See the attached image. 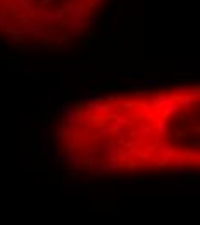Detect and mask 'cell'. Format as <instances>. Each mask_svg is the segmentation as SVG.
<instances>
[{"mask_svg": "<svg viewBox=\"0 0 200 225\" xmlns=\"http://www.w3.org/2000/svg\"><path fill=\"white\" fill-rule=\"evenodd\" d=\"M16 2H19V5H17V10H33V7H31V0H16Z\"/></svg>", "mask_w": 200, "mask_h": 225, "instance_id": "obj_1", "label": "cell"}]
</instances>
